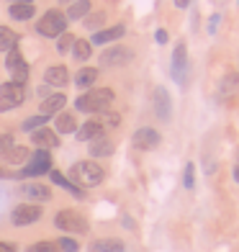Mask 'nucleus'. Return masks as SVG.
<instances>
[{
    "label": "nucleus",
    "instance_id": "obj_1",
    "mask_svg": "<svg viewBox=\"0 0 239 252\" xmlns=\"http://www.w3.org/2000/svg\"><path fill=\"white\" fill-rule=\"evenodd\" d=\"M106 178L103 167L93 159H83V162H75L70 167V180L75 183L77 188H93V186H100Z\"/></svg>",
    "mask_w": 239,
    "mask_h": 252
},
{
    "label": "nucleus",
    "instance_id": "obj_2",
    "mask_svg": "<svg viewBox=\"0 0 239 252\" xmlns=\"http://www.w3.org/2000/svg\"><path fill=\"white\" fill-rule=\"evenodd\" d=\"M111 103H113V90L111 88H93L75 100V108L83 111V113H103Z\"/></svg>",
    "mask_w": 239,
    "mask_h": 252
},
{
    "label": "nucleus",
    "instance_id": "obj_3",
    "mask_svg": "<svg viewBox=\"0 0 239 252\" xmlns=\"http://www.w3.org/2000/svg\"><path fill=\"white\" fill-rule=\"evenodd\" d=\"M36 33L44 39H60L62 33H67V16L62 10H47L36 21Z\"/></svg>",
    "mask_w": 239,
    "mask_h": 252
},
{
    "label": "nucleus",
    "instance_id": "obj_4",
    "mask_svg": "<svg viewBox=\"0 0 239 252\" xmlns=\"http://www.w3.org/2000/svg\"><path fill=\"white\" fill-rule=\"evenodd\" d=\"M49 170H52V155L47 150H36L33 155H29L26 165L21 167V173H16V178H39Z\"/></svg>",
    "mask_w": 239,
    "mask_h": 252
},
{
    "label": "nucleus",
    "instance_id": "obj_5",
    "mask_svg": "<svg viewBox=\"0 0 239 252\" xmlns=\"http://www.w3.org/2000/svg\"><path fill=\"white\" fill-rule=\"evenodd\" d=\"M54 226L62 229V232H70V234H85L88 232V219L83 214L72 211V209H64L54 216Z\"/></svg>",
    "mask_w": 239,
    "mask_h": 252
},
{
    "label": "nucleus",
    "instance_id": "obj_6",
    "mask_svg": "<svg viewBox=\"0 0 239 252\" xmlns=\"http://www.w3.org/2000/svg\"><path fill=\"white\" fill-rule=\"evenodd\" d=\"M24 100H26L24 85H16V83H5V85H0V111L18 108V106H24Z\"/></svg>",
    "mask_w": 239,
    "mask_h": 252
},
{
    "label": "nucleus",
    "instance_id": "obj_7",
    "mask_svg": "<svg viewBox=\"0 0 239 252\" xmlns=\"http://www.w3.org/2000/svg\"><path fill=\"white\" fill-rule=\"evenodd\" d=\"M41 219V209L36 203H21L13 209V214H10V221H13L16 226H29V224H36Z\"/></svg>",
    "mask_w": 239,
    "mask_h": 252
},
{
    "label": "nucleus",
    "instance_id": "obj_8",
    "mask_svg": "<svg viewBox=\"0 0 239 252\" xmlns=\"http://www.w3.org/2000/svg\"><path fill=\"white\" fill-rule=\"evenodd\" d=\"M185 72H188V47L185 41H178L173 52V80L178 85L185 83Z\"/></svg>",
    "mask_w": 239,
    "mask_h": 252
},
{
    "label": "nucleus",
    "instance_id": "obj_9",
    "mask_svg": "<svg viewBox=\"0 0 239 252\" xmlns=\"http://www.w3.org/2000/svg\"><path fill=\"white\" fill-rule=\"evenodd\" d=\"M131 144L136 150H154L159 144V131L152 129V126H144V129H136L131 136Z\"/></svg>",
    "mask_w": 239,
    "mask_h": 252
},
{
    "label": "nucleus",
    "instance_id": "obj_10",
    "mask_svg": "<svg viewBox=\"0 0 239 252\" xmlns=\"http://www.w3.org/2000/svg\"><path fill=\"white\" fill-rule=\"evenodd\" d=\"M131 49H126V47H113V49H108V52H103L100 54V67H121V64H126V62H131Z\"/></svg>",
    "mask_w": 239,
    "mask_h": 252
},
{
    "label": "nucleus",
    "instance_id": "obj_11",
    "mask_svg": "<svg viewBox=\"0 0 239 252\" xmlns=\"http://www.w3.org/2000/svg\"><path fill=\"white\" fill-rule=\"evenodd\" d=\"M31 142L39 147V150H54V147H60V136H57L52 129H47V126H41V129L31 131Z\"/></svg>",
    "mask_w": 239,
    "mask_h": 252
},
{
    "label": "nucleus",
    "instance_id": "obj_12",
    "mask_svg": "<svg viewBox=\"0 0 239 252\" xmlns=\"http://www.w3.org/2000/svg\"><path fill=\"white\" fill-rule=\"evenodd\" d=\"M154 113L162 121H170V116H173V100H170V93L165 88H157L154 90Z\"/></svg>",
    "mask_w": 239,
    "mask_h": 252
},
{
    "label": "nucleus",
    "instance_id": "obj_13",
    "mask_svg": "<svg viewBox=\"0 0 239 252\" xmlns=\"http://www.w3.org/2000/svg\"><path fill=\"white\" fill-rule=\"evenodd\" d=\"M44 83L52 85V88H64L70 83V75H67V67L64 64H52L47 72H44Z\"/></svg>",
    "mask_w": 239,
    "mask_h": 252
},
{
    "label": "nucleus",
    "instance_id": "obj_14",
    "mask_svg": "<svg viewBox=\"0 0 239 252\" xmlns=\"http://www.w3.org/2000/svg\"><path fill=\"white\" fill-rule=\"evenodd\" d=\"M103 134H106L103 124L95 121V119H90V121H85L83 126H80L75 136H77L80 142H93V139H98V136H103Z\"/></svg>",
    "mask_w": 239,
    "mask_h": 252
},
{
    "label": "nucleus",
    "instance_id": "obj_15",
    "mask_svg": "<svg viewBox=\"0 0 239 252\" xmlns=\"http://www.w3.org/2000/svg\"><path fill=\"white\" fill-rule=\"evenodd\" d=\"M64 103H67V95H64V93H52V95H47V98H41V111H39V113H44V116H52V113H57V111L64 108Z\"/></svg>",
    "mask_w": 239,
    "mask_h": 252
},
{
    "label": "nucleus",
    "instance_id": "obj_16",
    "mask_svg": "<svg viewBox=\"0 0 239 252\" xmlns=\"http://www.w3.org/2000/svg\"><path fill=\"white\" fill-rule=\"evenodd\" d=\"M0 159H3V162H8V165H24L26 159H29V150H26V147L10 144L8 150L0 152Z\"/></svg>",
    "mask_w": 239,
    "mask_h": 252
},
{
    "label": "nucleus",
    "instance_id": "obj_17",
    "mask_svg": "<svg viewBox=\"0 0 239 252\" xmlns=\"http://www.w3.org/2000/svg\"><path fill=\"white\" fill-rule=\"evenodd\" d=\"M126 33V26L119 24V26H111V29H103V31H95L93 33V41L90 44H108V41H116Z\"/></svg>",
    "mask_w": 239,
    "mask_h": 252
},
{
    "label": "nucleus",
    "instance_id": "obj_18",
    "mask_svg": "<svg viewBox=\"0 0 239 252\" xmlns=\"http://www.w3.org/2000/svg\"><path fill=\"white\" fill-rule=\"evenodd\" d=\"M90 252H126L121 239H95L90 242Z\"/></svg>",
    "mask_w": 239,
    "mask_h": 252
},
{
    "label": "nucleus",
    "instance_id": "obj_19",
    "mask_svg": "<svg viewBox=\"0 0 239 252\" xmlns=\"http://www.w3.org/2000/svg\"><path fill=\"white\" fill-rule=\"evenodd\" d=\"M49 178H52V183H57V186H62L64 190H70L75 198H85L83 188H77V186H75V183H72L70 178H64V175L60 173V170H52V173H49Z\"/></svg>",
    "mask_w": 239,
    "mask_h": 252
},
{
    "label": "nucleus",
    "instance_id": "obj_20",
    "mask_svg": "<svg viewBox=\"0 0 239 252\" xmlns=\"http://www.w3.org/2000/svg\"><path fill=\"white\" fill-rule=\"evenodd\" d=\"M24 196L31 201H49L52 190L47 186H41V183H29V186H24Z\"/></svg>",
    "mask_w": 239,
    "mask_h": 252
},
{
    "label": "nucleus",
    "instance_id": "obj_21",
    "mask_svg": "<svg viewBox=\"0 0 239 252\" xmlns=\"http://www.w3.org/2000/svg\"><path fill=\"white\" fill-rule=\"evenodd\" d=\"M113 142L108 139V136H98V139H93L90 142V155L93 157H108V155H113Z\"/></svg>",
    "mask_w": 239,
    "mask_h": 252
},
{
    "label": "nucleus",
    "instance_id": "obj_22",
    "mask_svg": "<svg viewBox=\"0 0 239 252\" xmlns=\"http://www.w3.org/2000/svg\"><path fill=\"white\" fill-rule=\"evenodd\" d=\"M90 10H93V5H90V0H77V3L70 5V10H67V21H80V18H85Z\"/></svg>",
    "mask_w": 239,
    "mask_h": 252
},
{
    "label": "nucleus",
    "instance_id": "obj_23",
    "mask_svg": "<svg viewBox=\"0 0 239 252\" xmlns=\"http://www.w3.org/2000/svg\"><path fill=\"white\" fill-rule=\"evenodd\" d=\"M13 47H18V33L10 31L8 26H0V52H10Z\"/></svg>",
    "mask_w": 239,
    "mask_h": 252
},
{
    "label": "nucleus",
    "instance_id": "obj_24",
    "mask_svg": "<svg viewBox=\"0 0 239 252\" xmlns=\"http://www.w3.org/2000/svg\"><path fill=\"white\" fill-rule=\"evenodd\" d=\"M90 54H93V44H90L88 39H75V44H72V57L75 60L85 62V60H90Z\"/></svg>",
    "mask_w": 239,
    "mask_h": 252
},
{
    "label": "nucleus",
    "instance_id": "obj_25",
    "mask_svg": "<svg viewBox=\"0 0 239 252\" xmlns=\"http://www.w3.org/2000/svg\"><path fill=\"white\" fill-rule=\"evenodd\" d=\"M98 80V70L95 67H83V70L77 72V77H75V85L77 88H90Z\"/></svg>",
    "mask_w": 239,
    "mask_h": 252
},
{
    "label": "nucleus",
    "instance_id": "obj_26",
    "mask_svg": "<svg viewBox=\"0 0 239 252\" xmlns=\"http://www.w3.org/2000/svg\"><path fill=\"white\" fill-rule=\"evenodd\" d=\"M57 131H60V134H72V131H77V124H75L72 113H60V116H57Z\"/></svg>",
    "mask_w": 239,
    "mask_h": 252
},
{
    "label": "nucleus",
    "instance_id": "obj_27",
    "mask_svg": "<svg viewBox=\"0 0 239 252\" xmlns=\"http://www.w3.org/2000/svg\"><path fill=\"white\" fill-rule=\"evenodd\" d=\"M8 13H10V18H13V21H29V18H33L36 8H33V5H10Z\"/></svg>",
    "mask_w": 239,
    "mask_h": 252
},
{
    "label": "nucleus",
    "instance_id": "obj_28",
    "mask_svg": "<svg viewBox=\"0 0 239 252\" xmlns=\"http://www.w3.org/2000/svg\"><path fill=\"white\" fill-rule=\"evenodd\" d=\"M24 62H26V60L21 57V49H18V47H13V49L5 54V67H8V72H10V70H16V67H18V64H24Z\"/></svg>",
    "mask_w": 239,
    "mask_h": 252
},
{
    "label": "nucleus",
    "instance_id": "obj_29",
    "mask_svg": "<svg viewBox=\"0 0 239 252\" xmlns=\"http://www.w3.org/2000/svg\"><path fill=\"white\" fill-rule=\"evenodd\" d=\"M47 121H49V116H44V113H39V116H31V119H26L21 129H24V131H36V129H41V126L47 124Z\"/></svg>",
    "mask_w": 239,
    "mask_h": 252
},
{
    "label": "nucleus",
    "instance_id": "obj_30",
    "mask_svg": "<svg viewBox=\"0 0 239 252\" xmlns=\"http://www.w3.org/2000/svg\"><path fill=\"white\" fill-rule=\"evenodd\" d=\"M10 77H13L10 83H16V85H24L26 80H29V64L24 62V64H18L16 70H10Z\"/></svg>",
    "mask_w": 239,
    "mask_h": 252
},
{
    "label": "nucleus",
    "instance_id": "obj_31",
    "mask_svg": "<svg viewBox=\"0 0 239 252\" xmlns=\"http://www.w3.org/2000/svg\"><path fill=\"white\" fill-rule=\"evenodd\" d=\"M72 44H75V36H72V33H62V36L57 39V52H60V54L72 52Z\"/></svg>",
    "mask_w": 239,
    "mask_h": 252
},
{
    "label": "nucleus",
    "instance_id": "obj_32",
    "mask_svg": "<svg viewBox=\"0 0 239 252\" xmlns=\"http://www.w3.org/2000/svg\"><path fill=\"white\" fill-rule=\"evenodd\" d=\"M95 121H100V124H103V129H106V124H108V126H116V124L121 121V116H119L116 111H103Z\"/></svg>",
    "mask_w": 239,
    "mask_h": 252
},
{
    "label": "nucleus",
    "instance_id": "obj_33",
    "mask_svg": "<svg viewBox=\"0 0 239 252\" xmlns=\"http://www.w3.org/2000/svg\"><path fill=\"white\" fill-rule=\"evenodd\" d=\"M26 252H60L54 242H33L31 247H26Z\"/></svg>",
    "mask_w": 239,
    "mask_h": 252
},
{
    "label": "nucleus",
    "instance_id": "obj_34",
    "mask_svg": "<svg viewBox=\"0 0 239 252\" xmlns=\"http://www.w3.org/2000/svg\"><path fill=\"white\" fill-rule=\"evenodd\" d=\"M57 247H60V252H77L80 250L77 242H75V239H70V237H62L60 242H57Z\"/></svg>",
    "mask_w": 239,
    "mask_h": 252
},
{
    "label": "nucleus",
    "instance_id": "obj_35",
    "mask_svg": "<svg viewBox=\"0 0 239 252\" xmlns=\"http://www.w3.org/2000/svg\"><path fill=\"white\" fill-rule=\"evenodd\" d=\"M193 173H196V165L188 162V165H185V173H183V186H185L188 190L193 188V183H196V180H193Z\"/></svg>",
    "mask_w": 239,
    "mask_h": 252
},
{
    "label": "nucleus",
    "instance_id": "obj_36",
    "mask_svg": "<svg viewBox=\"0 0 239 252\" xmlns=\"http://www.w3.org/2000/svg\"><path fill=\"white\" fill-rule=\"evenodd\" d=\"M100 24H106V13H103V10L88 18V29H90V31H98V26H100Z\"/></svg>",
    "mask_w": 239,
    "mask_h": 252
},
{
    "label": "nucleus",
    "instance_id": "obj_37",
    "mask_svg": "<svg viewBox=\"0 0 239 252\" xmlns=\"http://www.w3.org/2000/svg\"><path fill=\"white\" fill-rule=\"evenodd\" d=\"M10 144H13V134H0V152L8 150Z\"/></svg>",
    "mask_w": 239,
    "mask_h": 252
},
{
    "label": "nucleus",
    "instance_id": "obj_38",
    "mask_svg": "<svg viewBox=\"0 0 239 252\" xmlns=\"http://www.w3.org/2000/svg\"><path fill=\"white\" fill-rule=\"evenodd\" d=\"M167 39H170V33H167L165 29H157V31H154V41H157V44H167Z\"/></svg>",
    "mask_w": 239,
    "mask_h": 252
},
{
    "label": "nucleus",
    "instance_id": "obj_39",
    "mask_svg": "<svg viewBox=\"0 0 239 252\" xmlns=\"http://www.w3.org/2000/svg\"><path fill=\"white\" fill-rule=\"evenodd\" d=\"M216 24H219V16H211V21H209V33L216 31Z\"/></svg>",
    "mask_w": 239,
    "mask_h": 252
},
{
    "label": "nucleus",
    "instance_id": "obj_40",
    "mask_svg": "<svg viewBox=\"0 0 239 252\" xmlns=\"http://www.w3.org/2000/svg\"><path fill=\"white\" fill-rule=\"evenodd\" d=\"M0 252H16V247L10 242H0Z\"/></svg>",
    "mask_w": 239,
    "mask_h": 252
},
{
    "label": "nucleus",
    "instance_id": "obj_41",
    "mask_svg": "<svg viewBox=\"0 0 239 252\" xmlns=\"http://www.w3.org/2000/svg\"><path fill=\"white\" fill-rule=\"evenodd\" d=\"M10 5H33V0H10Z\"/></svg>",
    "mask_w": 239,
    "mask_h": 252
},
{
    "label": "nucleus",
    "instance_id": "obj_42",
    "mask_svg": "<svg viewBox=\"0 0 239 252\" xmlns=\"http://www.w3.org/2000/svg\"><path fill=\"white\" fill-rule=\"evenodd\" d=\"M175 5H178L180 10H185V8L190 5V0H175Z\"/></svg>",
    "mask_w": 239,
    "mask_h": 252
},
{
    "label": "nucleus",
    "instance_id": "obj_43",
    "mask_svg": "<svg viewBox=\"0 0 239 252\" xmlns=\"http://www.w3.org/2000/svg\"><path fill=\"white\" fill-rule=\"evenodd\" d=\"M234 180L239 183V157H237V165H234Z\"/></svg>",
    "mask_w": 239,
    "mask_h": 252
},
{
    "label": "nucleus",
    "instance_id": "obj_44",
    "mask_svg": "<svg viewBox=\"0 0 239 252\" xmlns=\"http://www.w3.org/2000/svg\"><path fill=\"white\" fill-rule=\"evenodd\" d=\"M0 178H16V175H13V173H5V170L0 167Z\"/></svg>",
    "mask_w": 239,
    "mask_h": 252
},
{
    "label": "nucleus",
    "instance_id": "obj_45",
    "mask_svg": "<svg viewBox=\"0 0 239 252\" xmlns=\"http://www.w3.org/2000/svg\"><path fill=\"white\" fill-rule=\"evenodd\" d=\"M62 3H70V0H62Z\"/></svg>",
    "mask_w": 239,
    "mask_h": 252
}]
</instances>
